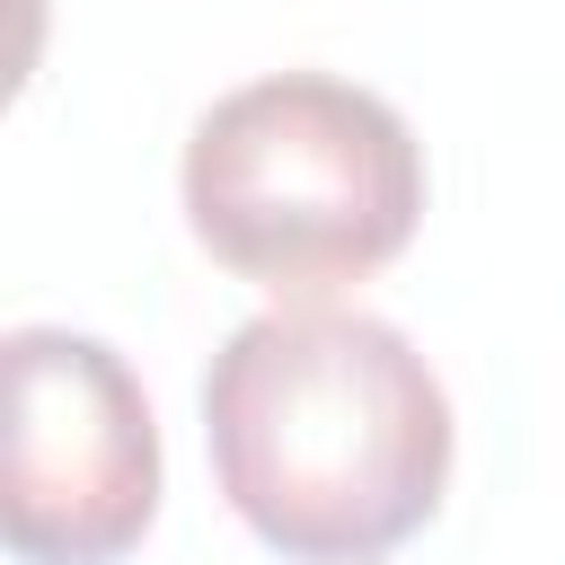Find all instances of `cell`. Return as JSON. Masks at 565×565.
Masks as SVG:
<instances>
[{"label":"cell","instance_id":"obj_1","mask_svg":"<svg viewBox=\"0 0 565 565\" xmlns=\"http://www.w3.org/2000/svg\"><path fill=\"white\" fill-rule=\"evenodd\" d=\"M230 512L291 565H380L450 486V397L371 309H265L203 371Z\"/></svg>","mask_w":565,"mask_h":565},{"label":"cell","instance_id":"obj_3","mask_svg":"<svg viewBox=\"0 0 565 565\" xmlns=\"http://www.w3.org/2000/svg\"><path fill=\"white\" fill-rule=\"evenodd\" d=\"M9 468L0 539L18 565H124L159 521V424L132 362L71 327L9 344Z\"/></svg>","mask_w":565,"mask_h":565},{"label":"cell","instance_id":"obj_2","mask_svg":"<svg viewBox=\"0 0 565 565\" xmlns=\"http://www.w3.org/2000/svg\"><path fill=\"white\" fill-rule=\"evenodd\" d=\"M185 221L238 282L318 300L406 256L424 221V141L406 115L335 71H274L185 141Z\"/></svg>","mask_w":565,"mask_h":565}]
</instances>
